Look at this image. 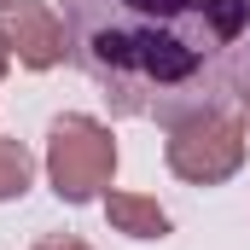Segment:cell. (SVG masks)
Returning <instances> with one entry per match:
<instances>
[{
	"label": "cell",
	"instance_id": "cell-7",
	"mask_svg": "<svg viewBox=\"0 0 250 250\" xmlns=\"http://www.w3.org/2000/svg\"><path fill=\"white\" fill-rule=\"evenodd\" d=\"M29 250H93L87 239H70V233H53V239H41V245H29Z\"/></svg>",
	"mask_w": 250,
	"mask_h": 250
},
{
	"label": "cell",
	"instance_id": "cell-2",
	"mask_svg": "<svg viewBox=\"0 0 250 250\" xmlns=\"http://www.w3.org/2000/svg\"><path fill=\"white\" fill-rule=\"evenodd\" d=\"M117 175V140L99 117L64 111L47 128V181L64 204H93Z\"/></svg>",
	"mask_w": 250,
	"mask_h": 250
},
{
	"label": "cell",
	"instance_id": "cell-1",
	"mask_svg": "<svg viewBox=\"0 0 250 250\" xmlns=\"http://www.w3.org/2000/svg\"><path fill=\"white\" fill-rule=\"evenodd\" d=\"M76 70L111 117L175 128L233 111L250 76V0H64Z\"/></svg>",
	"mask_w": 250,
	"mask_h": 250
},
{
	"label": "cell",
	"instance_id": "cell-6",
	"mask_svg": "<svg viewBox=\"0 0 250 250\" xmlns=\"http://www.w3.org/2000/svg\"><path fill=\"white\" fill-rule=\"evenodd\" d=\"M29 181H35V157H29V146L0 134V204L23 198V192H29Z\"/></svg>",
	"mask_w": 250,
	"mask_h": 250
},
{
	"label": "cell",
	"instance_id": "cell-9",
	"mask_svg": "<svg viewBox=\"0 0 250 250\" xmlns=\"http://www.w3.org/2000/svg\"><path fill=\"white\" fill-rule=\"evenodd\" d=\"M6 70H12V47L0 41V82H6Z\"/></svg>",
	"mask_w": 250,
	"mask_h": 250
},
{
	"label": "cell",
	"instance_id": "cell-8",
	"mask_svg": "<svg viewBox=\"0 0 250 250\" xmlns=\"http://www.w3.org/2000/svg\"><path fill=\"white\" fill-rule=\"evenodd\" d=\"M233 111H239V123H245V134H250V76H245V87H239V105H233Z\"/></svg>",
	"mask_w": 250,
	"mask_h": 250
},
{
	"label": "cell",
	"instance_id": "cell-3",
	"mask_svg": "<svg viewBox=\"0 0 250 250\" xmlns=\"http://www.w3.org/2000/svg\"><path fill=\"white\" fill-rule=\"evenodd\" d=\"M169 169L187 181V187H221L245 169V123L239 111H198L181 117L169 128V146H163Z\"/></svg>",
	"mask_w": 250,
	"mask_h": 250
},
{
	"label": "cell",
	"instance_id": "cell-4",
	"mask_svg": "<svg viewBox=\"0 0 250 250\" xmlns=\"http://www.w3.org/2000/svg\"><path fill=\"white\" fill-rule=\"evenodd\" d=\"M0 41L12 47V59L23 70H53L70 59L64 18L41 0H0Z\"/></svg>",
	"mask_w": 250,
	"mask_h": 250
},
{
	"label": "cell",
	"instance_id": "cell-5",
	"mask_svg": "<svg viewBox=\"0 0 250 250\" xmlns=\"http://www.w3.org/2000/svg\"><path fill=\"white\" fill-rule=\"evenodd\" d=\"M105 221L128 239H169V209L146 192H105Z\"/></svg>",
	"mask_w": 250,
	"mask_h": 250
}]
</instances>
